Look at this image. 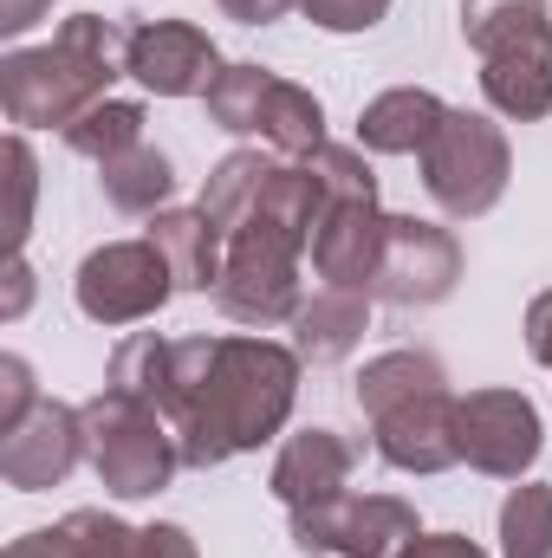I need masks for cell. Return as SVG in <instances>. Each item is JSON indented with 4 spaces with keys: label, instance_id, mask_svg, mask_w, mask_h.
Wrapping results in <instances>:
<instances>
[{
    "label": "cell",
    "instance_id": "1",
    "mask_svg": "<svg viewBox=\"0 0 552 558\" xmlns=\"http://www.w3.org/2000/svg\"><path fill=\"white\" fill-rule=\"evenodd\" d=\"M299 371L305 357L274 338H176L156 416L169 422L182 468H221L274 441L292 416Z\"/></svg>",
    "mask_w": 552,
    "mask_h": 558
},
{
    "label": "cell",
    "instance_id": "2",
    "mask_svg": "<svg viewBox=\"0 0 552 558\" xmlns=\"http://www.w3.org/2000/svg\"><path fill=\"white\" fill-rule=\"evenodd\" d=\"M111 78H131V20L72 13L46 46H13L0 59V105L20 131H65L111 98Z\"/></svg>",
    "mask_w": 552,
    "mask_h": 558
},
{
    "label": "cell",
    "instance_id": "3",
    "mask_svg": "<svg viewBox=\"0 0 552 558\" xmlns=\"http://www.w3.org/2000/svg\"><path fill=\"white\" fill-rule=\"evenodd\" d=\"M455 390L435 351H384L358 371V410L371 416L377 454L397 474H442L461 461Z\"/></svg>",
    "mask_w": 552,
    "mask_h": 558
},
{
    "label": "cell",
    "instance_id": "4",
    "mask_svg": "<svg viewBox=\"0 0 552 558\" xmlns=\"http://www.w3.org/2000/svg\"><path fill=\"white\" fill-rule=\"evenodd\" d=\"M461 39L481 52V98L514 124H540L552 111L547 0H461Z\"/></svg>",
    "mask_w": 552,
    "mask_h": 558
},
{
    "label": "cell",
    "instance_id": "5",
    "mask_svg": "<svg viewBox=\"0 0 552 558\" xmlns=\"http://www.w3.org/2000/svg\"><path fill=\"white\" fill-rule=\"evenodd\" d=\"M85 410V461H92V474L105 481V494H118V500H149V494H163L169 487V474L182 468V448H176V435H169V422L156 416L149 403L137 397H124V390H98L92 403H79Z\"/></svg>",
    "mask_w": 552,
    "mask_h": 558
},
{
    "label": "cell",
    "instance_id": "6",
    "mask_svg": "<svg viewBox=\"0 0 552 558\" xmlns=\"http://www.w3.org/2000/svg\"><path fill=\"white\" fill-rule=\"evenodd\" d=\"M422 189L429 202L448 215V221H481L501 195H507V175H514V149L507 131L481 111H455L435 124V137L422 143Z\"/></svg>",
    "mask_w": 552,
    "mask_h": 558
},
{
    "label": "cell",
    "instance_id": "7",
    "mask_svg": "<svg viewBox=\"0 0 552 558\" xmlns=\"http://www.w3.org/2000/svg\"><path fill=\"white\" fill-rule=\"evenodd\" d=\"M202 105H208V124L215 131L261 137L286 162H299V156H312L325 143V105L305 85L267 72V65H221V78L208 85Z\"/></svg>",
    "mask_w": 552,
    "mask_h": 558
},
{
    "label": "cell",
    "instance_id": "8",
    "mask_svg": "<svg viewBox=\"0 0 552 558\" xmlns=\"http://www.w3.org/2000/svg\"><path fill=\"white\" fill-rule=\"evenodd\" d=\"M72 299L92 325H137V318H156L176 299V274H169V260L149 234L143 241H105L79 260Z\"/></svg>",
    "mask_w": 552,
    "mask_h": 558
},
{
    "label": "cell",
    "instance_id": "9",
    "mask_svg": "<svg viewBox=\"0 0 552 558\" xmlns=\"http://www.w3.org/2000/svg\"><path fill=\"white\" fill-rule=\"evenodd\" d=\"M416 533V507L397 494H338L292 513V546L305 558H397Z\"/></svg>",
    "mask_w": 552,
    "mask_h": 558
},
{
    "label": "cell",
    "instance_id": "10",
    "mask_svg": "<svg viewBox=\"0 0 552 558\" xmlns=\"http://www.w3.org/2000/svg\"><path fill=\"white\" fill-rule=\"evenodd\" d=\"M455 435H461V461L488 481H520L547 448L540 410L520 390H468L455 403Z\"/></svg>",
    "mask_w": 552,
    "mask_h": 558
},
{
    "label": "cell",
    "instance_id": "11",
    "mask_svg": "<svg viewBox=\"0 0 552 558\" xmlns=\"http://www.w3.org/2000/svg\"><path fill=\"white\" fill-rule=\"evenodd\" d=\"M461 279V247L448 228L416 221V215H391L384 221V260H377V286L371 299L397 305V312H422L442 305Z\"/></svg>",
    "mask_w": 552,
    "mask_h": 558
},
{
    "label": "cell",
    "instance_id": "12",
    "mask_svg": "<svg viewBox=\"0 0 552 558\" xmlns=\"http://www.w3.org/2000/svg\"><path fill=\"white\" fill-rule=\"evenodd\" d=\"M131 78L156 98H208L221 52L195 20H131Z\"/></svg>",
    "mask_w": 552,
    "mask_h": 558
},
{
    "label": "cell",
    "instance_id": "13",
    "mask_svg": "<svg viewBox=\"0 0 552 558\" xmlns=\"http://www.w3.org/2000/svg\"><path fill=\"white\" fill-rule=\"evenodd\" d=\"M85 461V410L39 397V410L0 435V481L20 494H46L59 487L72 468Z\"/></svg>",
    "mask_w": 552,
    "mask_h": 558
},
{
    "label": "cell",
    "instance_id": "14",
    "mask_svg": "<svg viewBox=\"0 0 552 558\" xmlns=\"http://www.w3.org/2000/svg\"><path fill=\"white\" fill-rule=\"evenodd\" d=\"M384 208L377 202H332L312 228V274L338 292H371L377 286V260H384Z\"/></svg>",
    "mask_w": 552,
    "mask_h": 558
},
{
    "label": "cell",
    "instance_id": "15",
    "mask_svg": "<svg viewBox=\"0 0 552 558\" xmlns=\"http://www.w3.org/2000/svg\"><path fill=\"white\" fill-rule=\"evenodd\" d=\"M351 468H358V448L338 428H299V435H286V448L274 454V481L267 487L279 494L286 513H299V507L338 500Z\"/></svg>",
    "mask_w": 552,
    "mask_h": 558
},
{
    "label": "cell",
    "instance_id": "16",
    "mask_svg": "<svg viewBox=\"0 0 552 558\" xmlns=\"http://www.w3.org/2000/svg\"><path fill=\"white\" fill-rule=\"evenodd\" d=\"M149 241L163 247V260L176 274V292H215L221 260H228V234L202 208H163V215H149Z\"/></svg>",
    "mask_w": 552,
    "mask_h": 558
},
{
    "label": "cell",
    "instance_id": "17",
    "mask_svg": "<svg viewBox=\"0 0 552 558\" xmlns=\"http://www.w3.org/2000/svg\"><path fill=\"white\" fill-rule=\"evenodd\" d=\"M364 325H371V292H312L292 318V351L305 364H345L358 344H364Z\"/></svg>",
    "mask_w": 552,
    "mask_h": 558
},
{
    "label": "cell",
    "instance_id": "18",
    "mask_svg": "<svg viewBox=\"0 0 552 558\" xmlns=\"http://www.w3.org/2000/svg\"><path fill=\"white\" fill-rule=\"evenodd\" d=\"M448 118V105L422 85H397V92H377L364 111H358V143L377 149V156H422V143L435 137V124Z\"/></svg>",
    "mask_w": 552,
    "mask_h": 558
},
{
    "label": "cell",
    "instance_id": "19",
    "mask_svg": "<svg viewBox=\"0 0 552 558\" xmlns=\"http://www.w3.org/2000/svg\"><path fill=\"white\" fill-rule=\"evenodd\" d=\"M279 156H261V149H235V156H221L215 169H208V182H202V215L228 234V228H241L254 208H261V195H267V182H274Z\"/></svg>",
    "mask_w": 552,
    "mask_h": 558
},
{
    "label": "cell",
    "instance_id": "20",
    "mask_svg": "<svg viewBox=\"0 0 552 558\" xmlns=\"http://www.w3.org/2000/svg\"><path fill=\"white\" fill-rule=\"evenodd\" d=\"M98 189L118 215H163V202L176 195V169L156 143H137V149L98 162Z\"/></svg>",
    "mask_w": 552,
    "mask_h": 558
},
{
    "label": "cell",
    "instance_id": "21",
    "mask_svg": "<svg viewBox=\"0 0 552 558\" xmlns=\"http://www.w3.org/2000/svg\"><path fill=\"white\" fill-rule=\"evenodd\" d=\"M143 105H131V98H98L79 124H65L59 137H65V149L72 156H85V162H111V156H124V149H137L143 143Z\"/></svg>",
    "mask_w": 552,
    "mask_h": 558
},
{
    "label": "cell",
    "instance_id": "22",
    "mask_svg": "<svg viewBox=\"0 0 552 558\" xmlns=\"http://www.w3.org/2000/svg\"><path fill=\"white\" fill-rule=\"evenodd\" d=\"M501 558H552V487L520 481L501 500Z\"/></svg>",
    "mask_w": 552,
    "mask_h": 558
},
{
    "label": "cell",
    "instance_id": "23",
    "mask_svg": "<svg viewBox=\"0 0 552 558\" xmlns=\"http://www.w3.org/2000/svg\"><path fill=\"white\" fill-rule=\"evenodd\" d=\"M59 526H65V553L72 558H137L143 526H124V520H111V513H98V507L65 513Z\"/></svg>",
    "mask_w": 552,
    "mask_h": 558
},
{
    "label": "cell",
    "instance_id": "24",
    "mask_svg": "<svg viewBox=\"0 0 552 558\" xmlns=\"http://www.w3.org/2000/svg\"><path fill=\"white\" fill-rule=\"evenodd\" d=\"M299 162H312V175L325 182L332 202H377V175H371L364 149H351V143H319V149L299 156Z\"/></svg>",
    "mask_w": 552,
    "mask_h": 558
},
{
    "label": "cell",
    "instance_id": "25",
    "mask_svg": "<svg viewBox=\"0 0 552 558\" xmlns=\"http://www.w3.org/2000/svg\"><path fill=\"white\" fill-rule=\"evenodd\" d=\"M7 175H13V215H7V241H13V254H20V247H26V228H33V189H39L26 137H7Z\"/></svg>",
    "mask_w": 552,
    "mask_h": 558
},
{
    "label": "cell",
    "instance_id": "26",
    "mask_svg": "<svg viewBox=\"0 0 552 558\" xmlns=\"http://www.w3.org/2000/svg\"><path fill=\"white\" fill-rule=\"evenodd\" d=\"M299 13L325 33H371L391 13V0H299Z\"/></svg>",
    "mask_w": 552,
    "mask_h": 558
},
{
    "label": "cell",
    "instance_id": "27",
    "mask_svg": "<svg viewBox=\"0 0 552 558\" xmlns=\"http://www.w3.org/2000/svg\"><path fill=\"white\" fill-rule=\"evenodd\" d=\"M33 410H39L33 364H26V357H0V435H7V428H20Z\"/></svg>",
    "mask_w": 552,
    "mask_h": 558
},
{
    "label": "cell",
    "instance_id": "28",
    "mask_svg": "<svg viewBox=\"0 0 552 558\" xmlns=\"http://www.w3.org/2000/svg\"><path fill=\"white\" fill-rule=\"evenodd\" d=\"M137 558H202V553H195V539L176 520H156V526L137 533Z\"/></svg>",
    "mask_w": 552,
    "mask_h": 558
},
{
    "label": "cell",
    "instance_id": "29",
    "mask_svg": "<svg viewBox=\"0 0 552 558\" xmlns=\"http://www.w3.org/2000/svg\"><path fill=\"white\" fill-rule=\"evenodd\" d=\"M397 558H488V553L475 539H461V533H416Z\"/></svg>",
    "mask_w": 552,
    "mask_h": 558
},
{
    "label": "cell",
    "instance_id": "30",
    "mask_svg": "<svg viewBox=\"0 0 552 558\" xmlns=\"http://www.w3.org/2000/svg\"><path fill=\"white\" fill-rule=\"evenodd\" d=\"M527 351H533V364L552 371V292H540V299L527 305Z\"/></svg>",
    "mask_w": 552,
    "mask_h": 558
},
{
    "label": "cell",
    "instance_id": "31",
    "mask_svg": "<svg viewBox=\"0 0 552 558\" xmlns=\"http://www.w3.org/2000/svg\"><path fill=\"white\" fill-rule=\"evenodd\" d=\"M228 20H241V26H274V20H286L299 0H215Z\"/></svg>",
    "mask_w": 552,
    "mask_h": 558
},
{
    "label": "cell",
    "instance_id": "32",
    "mask_svg": "<svg viewBox=\"0 0 552 558\" xmlns=\"http://www.w3.org/2000/svg\"><path fill=\"white\" fill-rule=\"evenodd\" d=\"M46 13H52V0H0V33L20 39V33H33Z\"/></svg>",
    "mask_w": 552,
    "mask_h": 558
},
{
    "label": "cell",
    "instance_id": "33",
    "mask_svg": "<svg viewBox=\"0 0 552 558\" xmlns=\"http://www.w3.org/2000/svg\"><path fill=\"white\" fill-rule=\"evenodd\" d=\"M7 558H72L65 553V526H39V533H26V539H13Z\"/></svg>",
    "mask_w": 552,
    "mask_h": 558
},
{
    "label": "cell",
    "instance_id": "34",
    "mask_svg": "<svg viewBox=\"0 0 552 558\" xmlns=\"http://www.w3.org/2000/svg\"><path fill=\"white\" fill-rule=\"evenodd\" d=\"M26 299H33V274H26V260L13 254V267H7V305H0V318H20V312H26Z\"/></svg>",
    "mask_w": 552,
    "mask_h": 558
}]
</instances>
